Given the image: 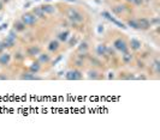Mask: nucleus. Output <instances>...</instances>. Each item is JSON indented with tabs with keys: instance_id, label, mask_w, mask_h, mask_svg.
Segmentation results:
<instances>
[{
	"instance_id": "nucleus-1",
	"label": "nucleus",
	"mask_w": 160,
	"mask_h": 140,
	"mask_svg": "<svg viewBox=\"0 0 160 140\" xmlns=\"http://www.w3.org/2000/svg\"><path fill=\"white\" fill-rule=\"evenodd\" d=\"M67 18L74 23H82L84 21V17L81 12H78L76 8H69L66 12Z\"/></svg>"
},
{
	"instance_id": "nucleus-2",
	"label": "nucleus",
	"mask_w": 160,
	"mask_h": 140,
	"mask_svg": "<svg viewBox=\"0 0 160 140\" xmlns=\"http://www.w3.org/2000/svg\"><path fill=\"white\" fill-rule=\"evenodd\" d=\"M65 79L66 80H79L82 79V73L78 69H70L65 74Z\"/></svg>"
},
{
	"instance_id": "nucleus-3",
	"label": "nucleus",
	"mask_w": 160,
	"mask_h": 140,
	"mask_svg": "<svg viewBox=\"0 0 160 140\" xmlns=\"http://www.w3.org/2000/svg\"><path fill=\"white\" fill-rule=\"evenodd\" d=\"M113 47L117 49V51L121 52V53L128 52V44H126V42L124 41V40H122V38H117L116 41L113 42Z\"/></svg>"
},
{
	"instance_id": "nucleus-4",
	"label": "nucleus",
	"mask_w": 160,
	"mask_h": 140,
	"mask_svg": "<svg viewBox=\"0 0 160 140\" xmlns=\"http://www.w3.org/2000/svg\"><path fill=\"white\" fill-rule=\"evenodd\" d=\"M16 40H17V36L15 35V31H10V34L6 37V40H5V41H3L4 48H11V47H13V44L16 43Z\"/></svg>"
},
{
	"instance_id": "nucleus-5",
	"label": "nucleus",
	"mask_w": 160,
	"mask_h": 140,
	"mask_svg": "<svg viewBox=\"0 0 160 140\" xmlns=\"http://www.w3.org/2000/svg\"><path fill=\"white\" fill-rule=\"evenodd\" d=\"M36 17L33 13H24L21 17V21L25 24V25H34L36 23Z\"/></svg>"
},
{
	"instance_id": "nucleus-6",
	"label": "nucleus",
	"mask_w": 160,
	"mask_h": 140,
	"mask_svg": "<svg viewBox=\"0 0 160 140\" xmlns=\"http://www.w3.org/2000/svg\"><path fill=\"white\" fill-rule=\"evenodd\" d=\"M101 16H102V17H105L106 19H108V21H109V22H112L113 24L118 25L119 28H122V29H126V28H128V26H125V25H124L123 23H121V22H118V21H117V19H116V18H113V17H112V15H111V13H109V12H106V11H104V12H101Z\"/></svg>"
},
{
	"instance_id": "nucleus-7",
	"label": "nucleus",
	"mask_w": 160,
	"mask_h": 140,
	"mask_svg": "<svg viewBox=\"0 0 160 140\" xmlns=\"http://www.w3.org/2000/svg\"><path fill=\"white\" fill-rule=\"evenodd\" d=\"M136 21L138 24V30H148L152 25L147 18H140V19H136Z\"/></svg>"
},
{
	"instance_id": "nucleus-8",
	"label": "nucleus",
	"mask_w": 160,
	"mask_h": 140,
	"mask_svg": "<svg viewBox=\"0 0 160 140\" xmlns=\"http://www.w3.org/2000/svg\"><path fill=\"white\" fill-rule=\"evenodd\" d=\"M11 61V54L8 53H3L0 55V65L1 66H7Z\"/></svg>"
},
{
	"instance_id": "nucleus-9",
	"label": "nucleus",
	"mask_w": 160,
	"mask_h": 140,
	"mask_svg": "<svg viewBox=\"0 0 160 140\" xmlns=\"http://www.w3.org/2000/svg\"><path fill=\"white\" fill-rule=\"evenodd\" d=\"M28 55L29 56H35V55H39L40 53H41V48H40L39 46H33L28 49Z\"/></svg>"
},
{
	"instance_id": "nucleus-10",
	"label": "nucleus",
	"mask_w": 160,
	"mask_h": 140,
	"mask_svg": "<svg viewBox=\"0 0 160 140\" xmlns=\"http://www.w3.org/2000/svg\"><path fill=\"white\" fill-rule=\"evenodd\" d=\"M96 53H98V55H100V56L106 55V54H107V46L104 44V43H100V44L96 47Z\"/></svg>"
},
{
	"instance_id": "nucleus-11",
	"label": "nucleus",
	"mask_w": 160,
	"mask_h": 140,
	"mask_svg": "<svg viewBox=\"0 0 160 140\" xmlns=\"http://www.w3.org/2000/svg\"><path fill=\"white\" fill-rule=\"evenodd\" d=\"M21 79L22 80H39V77H36L34 73H23L22 76H21Z\"/></svg>"
},
{
	"instance_id": "nucleus-12",
	"label": "nucleus",
	"mask_w": 160,
	"mask_h": 140,
	"mask_svg": "<svg viewBox=\"0 0 160 140\" xmlns=\"http://www.w3.org/2000/svg\"><path fill=\"white\" fill-rule=\"evenodd\" d=\"M130 47L134 51H138L140 48H141V41H138L137 38H131L130 40Z\"/></svg>"
},
{
	"instance_id": "nucleus-13",
	"label": "nucleus",
	"mask_w": 160,
	"mask_h": 140,
	"mask_svg": "<svg viewBox=\"0 0 160 140\" xmlns=\"http://www.w3.org/2000/svg\"><path fill=\"white\" fill-rule=\"evenodd\" d=\"M33 15H34L36 18H45V12L42 11L41 6L34 7V10H33Z\"/></svg>"
},
{
	"instance_id": "nucleus-14",
	"label": "nucleus",
	"mask_w": 160,
	"mask_h": 140,
	"mask_svg": "<svg viewBox=\"0 0 160 140\" xmlns=\"http://www.w3.org/2000/svg\"><path fill=\"white\" fill-rule=\"evenodd\" d=\"M41 8H42V11L45 12V15H46V13H47V15H52V13L55 12V7L52 6V5H42Z\"/></svg>"
},
{
	"instance_id": "nucleus-15",
	"label": "nucleus",
	"mask_w": 160,
	"mask_h": 140,
	"mask_svg": "<svg viewBox=\"0 0 160 140\" xmlns=\"http://www.w3.org/2000/svg\"><path fill=\"white\" fill-rule=\"evenodd\" d=\"M69 36H70V31H69V30H65V31L59 33L58 40H59V41H62V42H66L69 40Z\"/></svg>"
},
{
	"instance_id": "nucleus-16",
	"label": "nucleus",
	"mask_w": 160,
	"mask_h": 140,
	"mask_svg": "<svg viewBox=\"0 0 160 140\" xmlns=\"http://www.w3.org/2000/svg\"><path fill=\"white\" fill-rule=\"evenodd\" d=\"M37 56H39V62L40 64H47V62H49V60H51L49 55L45 54V53H40Z\"/></svg>"
},
{
	"instance_id": "nucleus-17",
	"label": "nucleus",
	"mask_w": 160,
	"mask_h": 140,
	"mask_svg": "<svg viewBox=\"0 0 160 140\" xmlns=\"http://www.w3.org/2000/svg\"><path fill=\"white\" fill-rule=\"evenodd\" d=\"M13 28H15L16 31L21 33V31H24V30H25V24H24L22 21H17V22H15Z\"/></svg>"
},
{
	"instance_id": "nucleus-18",
	"label": "nucleus",
	"mask_w": 160,
	"mask_h": 140,
	"mask_svg": "<svg viewBox=\"0 0 160 140\" xmlns=\"http://www.w3.org/2000/svg\"><path fill=\"white\" fill-rule=\"evenodd\" d=\"M58 48H59V42L58 41L53 40V41L49 42V44H48V51L49 52H57Z\"/></svg>"
},
{
	"instance_id": "nucleus-19",
	"label": "nucleus",
	"mask_w": 160,
	"mask_h": 140,
	"mask_svg": "<svg viewBox=\"0 0 160 140\" xmlns=\"http://www.w3.org/2000/svg\"><path fill=\"white\" fill-rule=\"evenodd\" d=\"M30 72L32 73H34V74H36V73H39L40 72V69H41V65H40V62L37 61V62H34V64H32V66H30Z\"/></svg>"
},
{
	"instance_id": "nucleus-20",
	"label": "nucleus",
	"mask_w": 160,
	"mask_h": 140,
	"mask_svg": "<svg viewBox=\"0 0 160 140\" xmlns=\"http://www.w3.org/2000/svg\"><path fill=\"white\" fill-rule=\"evenodd\" d=\"M124 55H123V62L124 64H130L131 62V60H133V55L130 54V53H128V52H125V53H123Z\"/></svg>"
},
{
	"instance_id": "nucleus-21",
	"label": "nucleus",
	"mask_w": 160,
	"mask_h": 140,
	"mask_svg": "<svg viewBox=\"0 0 160 140\" xmlns=\"http://www.w3.org/2000/svg\"><path fill=\"white\" fill-rule=\"evenodd\" d=\"M128 26L138 30V24H137V21H136V19H131V21H129V22H128Z\"/></svg>"
},
{
	"instance_id": "nucleus-22",
	"label": "nucleus",
	"mask_w": 160,
	"mask_h": 140,
	"mask_svg": "<svg viewBox=\"0 0 160 140\" xmlns=\"http://www.w3.org/2000/svg\"><path fill=\"white\" fill-rule=\"evenodd\" d=\"M153 68H154L155 73H159V72H160V62H159V60H154V62H153Z\"/></svg>"
},
{
	"instance_id": "nucleus-23",
	"label": "nucleus",
	"mask_w": 160,
	"mask_h": 140,
	"mask_svg": "<svg viewBox=\"0 0 160 140\" xmlns=\"http://www.w3.org/2000/svg\"><path fill=\"white\" fill-rule=\"evenodd\" d=\"M87 49H88L87 42H82L81 44H79V47H78V51H79V52H86Z\"/></svg>"
},
{
	"instance_id": "nucleus-24",
	"label": "nucleus",
	"mask_w": 160,
	"mask_h": 140,
	"mask_svg": "<svg viewBox=\"0 0 160 140\" xmlns=\"http://www.w3.org/2000/svg\"><path fill=\"white\" fill-rule=\"evenodd\" d=\"M88 77H89V79H96L98 78V72L96 71H89Z\"/></svg>"
},
{
	"instance_id": "nucleus-25",
	"label": "nucleus",
	"mask_w": 160,
	"mask_h": 140,
	"mask_svg": "<svg viewBox=\"0 0 160 140\" xmlns=\"http://www.w3.org/2000/svg\"><path fill=\"white\" fill-rule=\"evenodd\" d=\"M124 7H125V6H123V5L116 6V7L113 8V11H114L116 13H121V12H123V11H124Z\"/></svg>"
},
{
	"instance_id": "nucleus-26",
	"label": "nucleus",
	"mask_w": 160,
	"mask_h": 140,
	"mask_svg": "<svg viewBox=\"0 0 160 140\" xmlns=\"http://www.w3.org/2000/svg\"><path fill=\"white\" fill-rule=\"evenodd\" d=\"M135 5H137V6H140V5H141L142 3H143V0H134V1H133Z\"/></svg>"
},
{
	"instance_id": "nucleus-27",
	"label": "nucleus",
	"mask_w": 160,
	"mask_h": 140,
	"mask_svg": "<svg viewBox=\"0 0 160 140\" xmlns=\"http://www.w3.org/2000/svg\"><path fill=\"white\" fill-rule=\"evenodd\" d=\"M4 49H5V48H4V44H3V42H0V53H1V52L4 51Z\"/></svg>"
},
{
	"instance_id": "nucleus-28",
	"label": "nucleus",
	"mask_w": 160,
	"mask_h": 140,
	"mask_svg": "<svg viewBox=\"0 0 160 140\" xmlns=\"http://www.w3.org/2000/svg\"><path fill=\"white\" fill-rule=\"evenodd\" d=\"M76 43V37H74L72 40H71V42H70V46H72V44H75Z\"/></svg>"
},
{
	"instance_id": "nucleus-29",
	"label": "nucleus",
	"mask_w": 160,
	"mask_h": 140,
	"mask_svg": "<svg viewBox=\"0 0 160 140\" xmlns=\"http://www.w3.org/2000/svg\"><path fill=\"white\" fill-rule=\"evenodd\" d=\"M6 26H7V24H3L1 26H0V30H3V29H5Z\"/></svg>"
},
{
	"instance_id": "nucleus-30",
	"label": "nucleus",
	"mask_w": 160,
	"mask_h": 140,
	"mask_svg": "<svg viewBox=\"0 0 160 140\" xmlns=\"http://www.w3.org/2000/svg\"><path fill=\"white\" fill-rule=\"evenodd\" d=\"M104 31V28H101V25H99V33H101Z\"/></svg>"
},
{
	"instance_id": "nucleus-31",
	"label": "nucleus",
	"mask_w": 160,
	"mask_h": 140,
	"mask_svg": "<svg viewBox=\"0 0 160 140\" xmlns=\"http://www.w3.org/2000/svg\"><path fill=\"white\" fill-rule=\"evenodd\" d=\"M0 79H7V77H4V76H0Z\"/></svg>"
},
{
	"instance_id": "nucleus-32",
	"label": "nucleus",
	"mask_w": 160,
	"mask_h": 140,
	"mask_svg": "<svg viewBox=\"0 0 160 140\" xmlns=\"http://www.w3.org/2000/svg\"><path fill=\"white\" fill-rule=\"evenodd\" d=\"M66 1H70V3H76V0H66Z\"/></svg>"
},
{
	"instance_id": "nucleus-33",
	"label": "nucleus",
	"mask_w": 160,
	"mask_h": 140,
	"mask_svg": "<svg viewBox=\"0 0 160 140\" xmlns=\"http://www.w3.org/2000/svg\"><path fill=\"white\" fill-rule=\"evenodd\" d=\"M126 1H129V3H133V1H134V0H126Z\"/></svg>"
},
{
	"instance_id": "nucleus-34",
	"label": "nucleus",
	"mask_w": 160,
	"mask_h": 140,
	"mask_svg": "<svg viewBox=\"0 0 160 140\" xmlns=\"http://www.w3.org/2000/svg\"><path fill=\"white\" fill-rule=\"evenodd\" d=\"M46 1H51V0H46Z\"/></svg>"
}]
</instances>
